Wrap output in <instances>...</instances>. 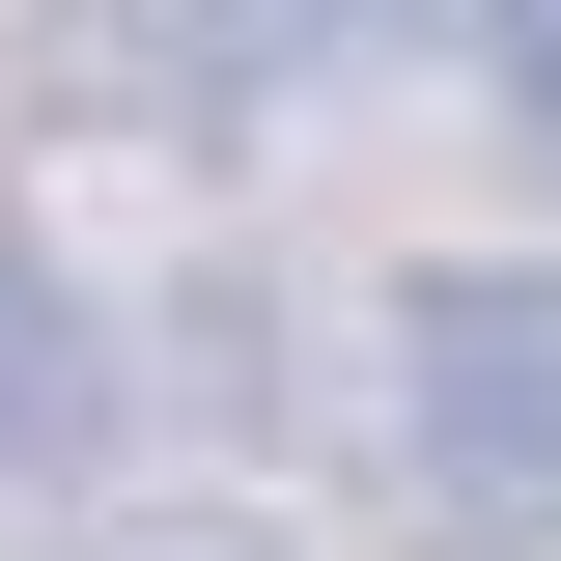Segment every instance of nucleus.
I'll use <instances>...</instances> for the list:
<instances>
[{"mask_svg": "<svg viewBox=\"0 0 561 561\" xmlns=\"http://www.w3.org/2000/svg\"><path fill=\"white\" fill-rule=\"evenodd\" d=\"M393 421L449 534H561V253H421L393 280Z\"/></svg>", "mask_w": 561, "mask_h": 561, "instance_id": "f257e3e1", "label": "nucleus"}, {"mask_svg": "<svg viewBox=\"0 0 561 561\" xmlns=\"http://www.w3.org/2000/svg\"><path fill=\"white\" fill-rule=\"evenodd\" d=\"M253 28H280V0H84V28H57V84H84V113L225 140V113H253Z\"/></svg>", "mask_w": 561, "mask_h": 561, "instance_id": "f03ea898", "label": "nucleus"}, {"mask_svg": "<svg viewBox=\"0 0 561 561\" xmlns=\"http://www.w3.org/2000/svg\"><path fill=\"white\" fill-rule=\"evenodd\" d=\"M28 449H84V309H57V253L0 225V478Z\"/></svg>", "mask_w": 561, "mask_h": 561, "instance_id": "7ed1b4c3", "label": "nucleus"}, {"mask_svg": "<svg viewBox=\"0 0 561 561\" xmlns=\"http://www.w3.org/2000/svg\"><path fill=\"white\" fill-rule=\"evenodd\" d=\"M478 57H505V113L561 140V0H478Z\"/></svg>", "mask_w": 561, "mask_h": 561, "instance_id": "20e7f679", "label": "nucleus"}]
</instances>
